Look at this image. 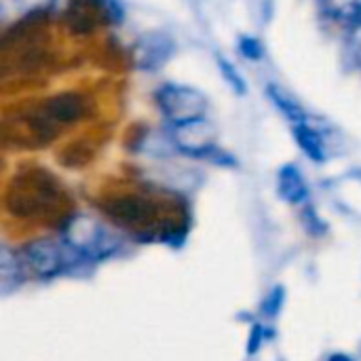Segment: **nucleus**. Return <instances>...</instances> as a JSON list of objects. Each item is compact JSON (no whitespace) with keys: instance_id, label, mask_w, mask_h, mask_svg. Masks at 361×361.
<instances>
[{"instance_id":"obj_8","label":"nucleus","mask_w":361,"mask_h":361,"mask_svg":"<svg viewBox=\"0 0 361 361\" xmlns=\"http://www.w3.org/2000/svg\"><path fill=\"white\" fill-rule=\"evenodd\" d=\"M40 110L51 123L61 129L63 125H74L89 114V99L76 91H61L47 97L40 104Z\"/></svg>"},{"instance_id":"obj_10","label":"nucleus","mask_w":361,"mask_h":361,"mask_svg":"<svg viewBox=\"0 0 361 361\" xmlns=\"http://www.w3.org/2000/svg\"><path fill=\"white\" fill-rule=\"evenodd\" d=\"M294 137L300 146V150L315 163H324L326 161V144L322 133L311 127L309 123L302 125H294Z\"/></svg>"},{"instance_id":"obj_18","label":"nucleus","mask_w":361,"mask_h":361,"mask_svg":"<svg viewBox=\"0 0 361 361\" xmlns=\"http://www.w3.org/2000/svg\"><path fill=\"white\" fill-rule=\"evenodd\" d=\"M328 361H353V360H351L349 355H343V353H341V355H332Z\"/></svg>"},{"instance_id":"obj_5","label":"nucleus","mask_w":361,"mask_h":361,"mask_svg":"<svg viewBox=\"0 0 361 361\" xmlns=\"http://www.w3.org/2000/svg\"><path fill=\"white\" fill-rule=\"evenodd\" d=\"M154 99L159 110L171 125L201 118L207 110V97L186 85H163L157 91Z\"/></svg>"},{"instance_id":"obj_1","label":"nucleus","mask_w":361,"mask_h":361,"mask_svg":"<svg viewBox=\"0 0 361 361\" xmlns=\"http://www.w3.org/2000/svg\"><path fill=\"white\" fill-rule=\"evenodd\" d=\"M63 205V188L59 180L32 167L13 176L4 192V207L11 216L21 220H38L55 214Z\"/></svg>"},{"instance_id":"obj_6","label":"nucleus","mask_w":361,"mask_h":361,"mask_svg":"<svg viewBox=\"0 0 361 361\" xmlns=\"http://www.w3.org/2000/svg\"><path fill=\"white\" fill-rule=\"evenodd\" d=\"M171 142L173 146L190 157H203L209 154L216 148V140H218V129L214 127V123H209L205 116L188 121V123H180V125H171Z\"/></svg>"},{"instance_id":"obj_11","label":"nucleus","mask_w":361,"mask_h":361,"mask_svg":"<svg viewBox=\"0 0 361 361\" xmlns=\"http://www.w3.org/2000/svg\"><path fill=\"white\" fill-rule=\"evenodd\" d=\"M279 195L288 203H302L307 199L305 178L294 165L281 167V171H279Z\"/></svg>"},{"instance_id":"obj_4","label":"nucleus","mask_w":361,"mask_h":361,"mask_svg":"<svg viewBox=\"0 0 361 361\" xmlns=\"http://www.w3.org/2000/svg\"><path fill=\"white\" fill-rule=\"evenodd\" d=\"M106 216L137 235H152L159 224V207L144 195H118L102 203Z\"/></svg>"},{"instance_id":"obj_9","label":"nucleus","mask_w":361,"mask_h":361,"mask_svg":"<svg viewBox=\"0 0 361 361\" xmlns=\"http://www.w3.org/2000/svg\"><path fill=\"white\" fill-rule=\"evenodd\" d=\"M135 61L144 70H157L161 68L173 53V42L165 34H148L140 38V42L133 49Z\"/></svg>"},{"instance_id":"obj_7","label":"nucleus","mask_w":361,"mask_h":361,"mask_svg":"<svg viewBox=\"0 0 361 361\" xmlns=\"http://www.w3.org/2000/svg\"><path fill=\"white\" fill-rule=\"evenodd\" d=\"M66 250H68L66 245L61 247L53 239H36V241H30L21 250V258H23V264L34 275H38V277H55L68 264Z\"/></svg>"},{"instance_id":"obj_16","label":"nucleus","mask_w":361,"mask_h":361,"mask_svg":"<svg viewBox=\"0 0 361 361\" xmlns=\"http://www.w3.org/2000/svg\"><path fill=\"white\" fill-rule=\"evenodd\" d=\"M239 51H241L243 57L254 59V61H258V59L264 55L262 42H260L258 38H254V36H241V38H239Z\"/></svg>"},{"instance_id":"obj_3","label":"nucleus","mask_w":361,"mask_h":361,"mask_svg":"<svg viewBox=\"0 0 361 361\" xmlns=\"http://www.w3.org/2000/svg\"><path fill=\"white\" fill-rule=\"evenodd\" d=\"M59 135V127L51 123L40 106L34 110L17 112L6 116L2 123V140L6 146L15 148H42Z\"/></svg>"},{"instance_id":"obj_14","label":"nucleus","mask_w":361,"mask_h":361,"mask_svg":"<svg viewBox=\"0 0 361 361\" xmlns=\"http://www.w3.org/2000/svg\"><path fill=\"white\" fill-rule=\"evenodd\" d=\"M21 264H23V260H19L11 247H6V245L0 247V281H2L4 292H8L11 288H15L19 283Z\"/></svg>"},{"instance_id":"obj_15","label":"nucleus","mask_w":361,"mask_h":361,"mask_svg":"<svg viewBox=\"0 0 361 361\" xmlns=\"http://www.w3.org/2000/svg\"><path fill=\"white\" fill-rule=\"evenodd\" d=\"M345 61L351 68H361V21L353 23L345 40Z\"/></svg>"},{"instance_id":"obj_12","label":"nucleus","mask_w":361,"mask_h":361,"mask_svg":"<svg viewBox=\"0 0 361 361\" xmlns=\"http://www.w3.org/2000/svg\"><path fill=\"white\" fill-rule=\"evenodd\" d=\"M267 95L271 97V102L277 106V110H279L288 121H292L294 125L307 123V112H305V108H302L288 91H283L279 85H269V87H267Z\"/></svg>"},{"instance_id":"obj_2","label":"nucleus","mask_w":361,"mask_h":361,"mask_svg":"<svg viewBox=\"0 0 361 361\" xmlns=\"http://www.w3.org/2000/svg\"><path fill=\"white\" fill-rule=\"evenodd\" d=\"M63 245L74 256L102 260L116 250L118 241L97 218L89 214H74L63 224Z\"/></svg>"},{"instance_id":"obj_13","label":"nucleus","mask_w":361,"mask_h":361,"mask_svg":"<svg viewBox=\"0 0 361 361\" xmlns=\"http://www.w3.org/2000/svg\"><path fill=\"white\" fill-rule=\"evenodd\" d=\"M322 11L341 23L353 25L361 21V0H319Z\"/></svg>"},{"instance_id":"obj_17","label":"nucleus","mask_w":361,"mask_h":361,"mask_svg":"<svg viewBox=\"0 0 361 361\" xmlns=\"http://www.w3.org/2000/svg\"><path fill=\"white\" fill-rule=\"evenodd\" d=\"M218 66H220V72H222V76L228 80V85L237 91V93H245V82H243V78H241V74L231 66V61H226L224 57H220L218 59Z\"/></svg>"}]
</instances>
